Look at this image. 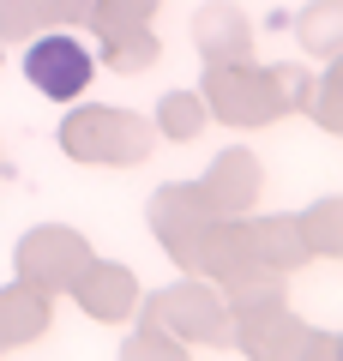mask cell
<instances>
[{
  "label": "cell",
  "mask_w": 343,
  "mask_h": 361,
  "mask_svg": "<svg viewBox=\"0 0 343 361\" xmlns=\"http://www.w3.org/2000/svg\"><path fill=\"white\" fill-rule=\"evenodd\" d=\"M25 78L42 97H54V103H73L78 90L90 85V49L73 37H42L25 49Z\"/></svg>",
  "instance_id": "1"
}]
</instances>
